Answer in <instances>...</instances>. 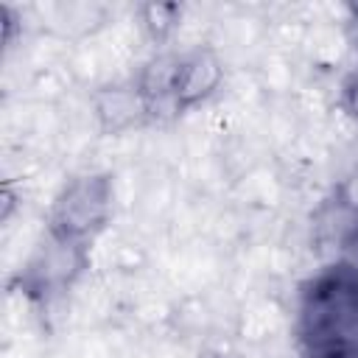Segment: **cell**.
<instances>
[{
	"instance_id": "cell-3",
	"label": "cell",
	"mask_w": 358,
	"mask_h": 358,
	"mask_svg": "<svg viewBox=\"0 0 358 358\" xmlns=\"http://www.w3.org/2000/svg\"><path fill=\"white\" fill-rule=\"evenodd\" d=\"M327 291L330 294L313 296L310 319H313V327L319 330V333H313V338L319 344V338L330 336L338 341V347H347L350 336H355V330H358V305L350 308L358 299V294H355V288H347L341 282H333Z\"/></svg>"
},
{
	"instance_id": "cell-1",
	"label": "cell",
	"mask_w": 358,
	"mask_h": 358,
	"mask_svg": "<svg viewBox=\"0 0 358 358\" xmlns=\"http://www.w3.org/2000/svg\"><path fill=\"white\" fill-rule=\"evenodd\" d=\"M112 215V179L106 173H84L62 187L48 215V235L87 246Z\"/></svg>"
},
{
	"instance_id": "cell-4",
	"label": "cell",
	"mask_w": 358,
	"mask_h": 358,
	"mask_svg": "<svg viewBox=\"0 0 358 358\" xmlns=\"http://www.w3.org/2000/svg\"><path fill=\"white\" fill-rule=\"evenodd\" d=\"M95 117L106 134H120L151 117V106L140 87H106L95 95Z\"/></svg>"
},
{
	"instance_id": "cell-2",
	"label": "cell",
	"mask_w": 358,
	"mask_h": 358,
	"mask_svg": "<svg viewBox=\"0 0 358 358\" xmlns=\"http://www.w3.org/2000/svg\"><path fill=\"white\" fill-rule=\"evenodd\" d=\"M221 81H224V62L213 48H196L185 56H176V67L168 90L171 112L182 115L199 106L221 87Z\"/></svg>"
},
{
	"instance_id": "cell-5",
	"label": "cell",
	"mask_w": 358,
	"mask_h": 358,
	"mask_svg": "<svg viewBox=\"0 0 358 358\" xmlns=\"http://www.w3.org/2000/svg\"><path fill=\"white\" fill-rule=\"evenodd\" d=\"M84 266V246L67 243L50 235V246H42L36 260L31 263L28 280L42 291V288H62L76 280V274Z\"/></svg>"
},
{
	"instance_id": "cell-7",
	"label": "cell",
	"mask_w": 358,
	"mask_h": 358,
	"mask_svg": "<svg viewBox=\"0 0 358 358\" xmlns=\"http://www.w3.org/2000/svg\"><path fill=\"white\" fill-rule=\"evenodd\" d=\"M341 106H344L352 117H358V70L350 73V78H347L344 87H341Z\"/></svg>"
},
{
	"instance_id": "cell-8",
	"label": "cell",
	"mask_w": 358,
	"mask_h": 358,
	"mask_svg": "<svg viewBox=\"0 0 358 358\" xmlns=\"http://www.w3.org/2000/svg\"><path fill=\"white\" fill-rule=\"evenodd\" d=\"M204 358H227V355H218V352H213V355H204Z\"/></svg>"
},
{
	"instance_id": "cell-6",
	"label": "cell",
	"mask_w": 358,
	"mask_h": 358,
	"mask_svg": "<svg viewBox=\"0 0 358 358\" xmlns=\"http://www.w3.org/2000/svg\"><path fill=\"white\" fill-rule=\"evenodd\" d=\"M179 17H182V8L176 3H148V6H143V28L157 42L165 39L176 28Z\"/></svg>"
}]
</instances>
